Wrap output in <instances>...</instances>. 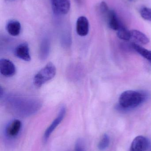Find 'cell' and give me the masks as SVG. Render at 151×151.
<instances>
[{
  "instance_id": "21",
  "label": "cell",
  "mask_w": 151,
  "mask_h": 151,
  "mask_svg": "<svg viewBox=\"0 0 151 151\" xmlns=\"http://www.w3.org/2000/svg\"><path fill=\"white\" fill-rule=\"evenodd\" d=\"M76 1L78 2H81V0H76Z\"/></svg>"
},
{
  "instance_id": "3",
  "label": "cell",
  "mask_w": 151,
  "mask_h": 151,
  "mask_svg": "<svg viewBox=\"0 0 151 151\" xmlns=\"http://www.w3.org/2000/svg\"><path fill=\"white\" fill-rule=\"evenodd\" d=\"M52 10L57 15H66L71 8L70 0H50Z\"/></svg>"
},
{
  "instance_id": "17",
  "label": "cell",
  "mask_w": 151,
  "mask_h": 151,
  "mask_svg": "<svg viewBox=\"0 0 151 151\" xmlns=\"http://www.w3.org/2000/svg\"><path fill=\"white\" fill-rule=\"evenodd\" d=\"M140 15L143 19L151 22V8L143 7L140 10Z\"/></svg>"
},
{
  "instance_id": "2",
  "label": "cell",
  "mask_w": 151,
  "mask_h": 151,
  "mask_svg": "<svg viewBox=\"0 0 151 151\" xmlns=\"http://www.w3.org/2000/svg\"><path fill=\"white\" fill-rule=\"evenodd\" d=\"M56 68L51 63H49L35 76L33 83L40 87L54 78L56 74Z\"/></svg>"
},
{
  "instance_id": "11",
  "label": "cell",
  "mask_w": 151,
  "mask_h": 151,
  "mask_svg": "<svg viewBox=\"0 0 151 151\" xmlns=\"http://www.w3.org/2000/svg\"><path fill=\"white\" fill-rule=\"evenodd\" d=\"M6 29L8 32L11 35L17 36L20 34L21 24L17 20H11L7 23Z\"/></svg>"
},
{
  "instance_id": "19",
  "label": "cell",
  "mask_w": 151,
  "mask_h": 151,
  "mask_svg": "<svg viewBox=\"0 0 151 151\" xmlns=\"http://www.w3.org/2000/svg\"><path fill=\"white\" fill-rule=\"evenodd\" d=\"M99 9L101 14L106 18L110 10L106 3L105 1H102L100 3Z\"/></svg>"
},
{
  "instance_id": "8",
  "label": "cell",
  "mask_w": 151,
  "mask_h": 151,
  "mask_svg": "<svg viewBox=\"0 0 151 151\" xmlns=\"http://www.w3.org/2000/svg\"><path fill=\"white\" fill-rule=\"evenodd\" d=\"M14 54L17 57L24 61L29 62L31 60L29 47L25 42L19 44L15 49Z\"/></svg>"
},
{
  "instance_id": "5",
  "label": "cell",
  "mask_w": 151,
  "mask_h": 151,
  "mask_svg": "<svg viewBox=\"0 0 151 151\" xmlns=\"http://www.w3.org/2000/svg\"><path fill=\"white\" fill-rule=\"evenodd\" d=\"M0 72L5 77H11L16 73V67L11 61L3 58L0 60Z\"/></svg>"
},
{
  "instance_id": "4",
  "label": "cell",
  "mask_w": 151,
  "mask_h": 151,
  "mask_svg": "<svg viewBox=\"0 0 151 151\" xmlns=\"http://www.w3.org/2000/svg\"><path fill=\"white\" fill-rule=\"evenodd\" d=\"M66 112V110L65 107L63 106L60 109L57 117L52 122L50 126L47 128L45 131L44 136H43V138H44V141L45 142L47 141V140L48 139L49 137H50L52 132L54 131L56 128L63 121V119L64 118Z\"/></svg>"
},
{
  "instance_id": "6",
  "label": "cell",
  "mask_w": 151,
  "mask_h": 151,
  "mask_svg": "<svg viewBox=\"0 0 151 151\" xmlns=\"http://www.w3.org/2000/svg\"><path fill=\"white\" fill-rule=\"evenodd\" d=\"M148 139L142 136L134 138L131 144L130 151H146L150 145Z\"/></svg>"
},
{
  "instance_id": "22",
  "label": "cell",
  "mask_w": 151,
  "mask_h": 151,
  "mask_svg": "<svg viewBox=\"0 0 151 151\" xmlns=\"http://www.w3.org/2000/svg\"><path fill=\"white\" fill-rule=\"evenodd\" d=\"M129 1H134V0H129Z\"/></svg>"
},
{
  "instance_id": "18",
  "label": "cell",
  "mask_w": 151,
  "mask_h": 151,
  "mask_svg": "<svg viewBox=\"0 0 151 151\" xmlns=\"http://www.w3.org/2000/svg\"><path fill=\"white\" fill-rule=\"evenodd\" d=\"M74 151H86L85 143L83 139L79 138L75 143Z\"/></svg>"
},
{
  "instance_id": "15",
  "label": "cell",
  "mask_w": 151,
  "mask_h": 151,
  "mask_svg": "<svg viewBox=\"0 0 151 151\" xmlns=\"http://www.w3.org/2000/svg\"><path fill=\"white\" fill-rule=\"evenodd\" d=\"M117 32V35L120 39L124 40H129L131 38L130 31L124 26L121 27Z\"/></svg>"
},
{
  "instance_id": "10",
  "label": "cell",
  "mask_w": 151,
  "mask_h": 151,
  "mask_svg": "<svg viewBox=\"0 0 151 151\" xmlns=\"http://www.w3.org/2000/svg\"><path fill=\"white\" fill-rule=\"evenodd\" d=\"M108 24L111 29L118 31L123 26L120 21L117 13L113 10H110L106 17Z\"/></svg>"
},
{
  "instance_id": "12",
  "label": "cell",
  "mask_w": 151,
  "mask_h": 151,
  "mask_svg": "<svg viewBox=\"0 0 151 151\" xmlns=\"http://www.w3.org/2000/svg\"><path fill=\"white\" fill-rule=\"evenodd\" d=\"M131 38H133L138 43L146 45L150 42V39L143 33L137 30L130 31Z\"/></svg>"
},
{
  "instance_id": "14",
  "label": "cell",
  "mask_w": 151,
  "mask_h": 151,
  "mask_svg": "<svg viewBox=\"0 0 151 151\" xmlns=\"http://www.w3.org/2000/svg\"><path fill=\"white\" fill-rule=\"evenodd\" d=\"M50 49V44L49 40L48 39L43 40L40 48V56L41 59L45 60L47 58L49 54Z\"/></svg>"
},
{
  "instance_id": "16",
  "label": "cell",
  "mask_w": 151,
  "mask_h": 151,
  "mask_svg": "<svg viewBox=\"0 0 151 151\" xmlns=\"http://www.w3.org/2000/svg\"><path fill=\"white\" fill-rule=\"evenodd\" d=\"M110 139L109 136L106 134H105L102 137L98 144V149L100 151H104L106 150L110 144Z\"/></svg>"
},
{
  "instance_id": "13",
  "label": "cell",
  "mask_w": 151,
  "mask_h": 151,
  "mask_svg": "<svg viewBox=\"0 0 151 151\" xmlns=\"http://www.w3.org/2000/svg\"><path fill=\"white\" fill-rule=\"evenodd\" d=\"M131 46L135 50L151 63V51L144 48L137 43H132Z\"/></svg>"
},
{
  "instance_id": "9",
  "label": "cell",
  "mask_w": 151,
  "mask_h": 151,
  "mask_svg": "<svg viewBox=\"0 0 151 151\" xmlns=\"http://www.w3.org/2000/svg\"><path fill=\"white\" fill-rule=\"evenodd\" d=\"M76 32L80 36H85L89 31V22L86 17L81 16L76 22Z\"/></svg>"
},
{
  "instance_id": "1",
  "label": "cell",
  "mask_w": 151,
  "mask_h": 151,
  "mask_svg": "<svg viewBox=\"0 0 151 151\" xmlns=\"http://www.w3.org/2000/svg\"><path fill=\"white\" fill-rule=\"evenodd\" d=\"M146 96L144 93L135 91L128 90L121 93L119 99L121 109L129 110L139 106L144 102Z\"/></svg>"
},
{
  "instance_id": "20",
  "label": "cell",
  "mask_w": 151,
  "mask_h": 151,
  "mask_svg": "<svg viewBox=\"0 0 151 151\" xmlns=\"http://www.w3.org/2000/svg\"><path fill=\"white\" fill-rule=\"evenodd\" d=\"M146 151H151V146H150V145L149 148H148V149H147V150Z\"/></svg>"
},
{
  "instance_id": "7",
  "label": "cell",
  "mask_w": 151,
  "mask_h": 151,
  "mask_svg": "<svg viewBox=\"0 0 151 151\" xmlns=\"http://www.w3.org/2000/svg\"><path fill=\"white\" fill-rule=\"evenodd\" d=\"M21 122L17 119L11 122L5 128V134L7 137L14 138L17 137L21 128Z\"/></svg>"
}]
</instances>
